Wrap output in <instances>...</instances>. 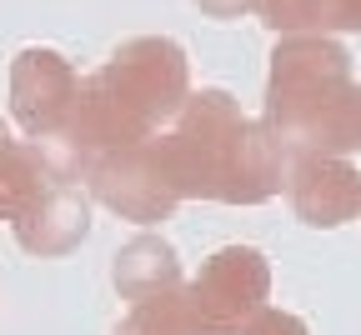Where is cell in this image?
Here are the masks:
<instances>
[{
  "mask_svg": "<svg viewBox=\"0 0 361 335\" xmlns=\"http://www.w3.org/2000/svg\"><path fill=\"white\" fill-rule=\"evenodd\" d=\"M116 335H166V330H161V325H156V320H151L141 305H130V315L116 325Z\"/></svg>",
  "mask_w": 361,
  "mask_h": 335,
  "instance_id": "11",
  "label": "cell"
},
{
  "mask_svg": "<svg viewBox=\"0 0 361 335\" xmlns=\"http://www.w3.org/2000/svg\"><path fill=\"white\" fill-rule=\"evenodd\" d=\"M286 201L301 225H346L361 215V170L351 165V156H291Z\"/></svg>",
  "mask_w": 361,
  "mask_h": 335,
  "instance_id": "6",
  "label": "cell"
},
{
  "mask_svg": "<svg viewBox=\"0 0 361 335\" xmlns=\"http://www.w3.org/2000/svg\"><path fill=\"white\" fill-rule=\"evenodd\" d=\"M311 30H361V0H311Z\"/></svg>",
  "mask_w": 361,
  "mask_h": 335,
  "instance_id": "9",
  "label": "cell"
},
{
  "mask_svg": "<svg viewBox=\"0 0 361 335\" xmlns=\"http://www.w3.org/2000/svg\"><path fill=\"white\" fill-rule=\"evenodd\" d=\"M196 6H201L211 20H236V15L251 11V0H196Z\"/></svg>",
  "mask_w": 361,
  "mask_h": 335,
  "instance_id": "12",
  "label": "cell"
},
{
  "mask_svg": "<svg viewBox=\"0 0 361 335\" xmlns=\"http://www.w3.org/2000/svg\"><path fill=\"white\" fill-rule=\"evenodd\" d=\"M111 280H116L121 301L146 305V301H161V296L180 291V285H186V270H180V255H176L171 241H161V235H135V241H126L116 251Z\"/></svg>",
  "mask_w": 361,
  "mask_h": 335,
  "instance_id": "8",
  "label": "cell"
},
{
  "mask_svg": "<svg viewBox=\"0 0 361 335\" xmlns=\"http://www.w3.org/2000/svg\"><path fill=\"white\" fill-rule=\"evenodd\" d=\"M11 225H16V241L30 255H45V260H51V255H71L90 235V201H85L80 180H61Z\"/></svg>",
  "mask_w": 361,
  "mask_h": 335,
  "instance_id": "7",
  "label": "cell"
},
{
  "mask_svg": "<svg viewBox=\"0 0 361 335\" xmlns=\"http://www.w3.org/2000/svg\"><path fill=\"white\" fill-rule=\"evenodd\" d=\"M80 185H85L101 206H111L121 220H135V225L171 220V210L186 201V196H180V185H176L171 160H166L161 135L96 156V160L85 165V180H80Z\"/></svg>",
  "mask_w": 361,
  "mask_h": 335,
  "instance_id": "4",
  "label": "cell"
},
{
  "mask_svg": "<svg viewBox=\"0 0 361 335\" xmlns=\"http://www.w3.org/2000/svg\"><path fill=\"white\" fill-rule=\"evenodd\" d=\"M80 90V70L51 51V45H30L11 61V110L25 135H61Z\"/></svg>",
  "mask_w": 361,
  "mask_h": 335,
  "instance_id": "5",
  "label": "cell"
},
{
  "mask_svg": "<svg viewBox=\"0 0 361 335\" xmlns=\"http://www.w3.org/2000/svg\"><path fill=\"white\" fill-rule=\"evenodd\" d=\"M6 146H11V125H6V120H0V151H6Z\"/></svg>",
  "mask_w": 361,
  "mask_h": 335,
  "instance_id": "13",
  "label": "cell"
},
{
  "mask_svg": "<svg viewBox=\"0 0 361 335\" xmlns=\"http://www.w3.org/2000/svg\"><path fill=\"white\" fill-rule=\"evenodd\" d=\"M271 301V265L256 246H221L180 291L141 310L166 335H241Z\"/></svg>",
  "mask_w": 361,
  "mask_h": 335,
  "instance_id": "3",
  "label": "cell"
},
{
  "mask_svg": "<svg viewBox=\"0 0 361 335\" xmlns=\"http://www.w3.org/2000/svg\"><path fill=\"white\" fill-rule=\"evenodd\" d=\"M186 95H191V65L171 35H135L101 70L80 75L71 120L61 130L71 156L80 160V180L96 156L161 135V125L180 115Z\"/></svg>",
  "mask_w": 361,
  "mask_h": 335,
  "instance_id": "1",
  "label": "cell"
},
{
  "mask_svg": "<svg viewBox=\"0 0 361 335\" xmlns=\"http://www.w3.org/2000/svg\"><path fill=\"white\" fill-rule=\"evenodd\" d=\"M241 335H311L306 330V320L301 315H291V310H276V305H266Z\"/></svg>",
  "mask_w": 361,
  "mask_h": 335,
  "instance_id": "10",
  "label": "cell"
},
{
  "mask_svg": "<svg viewBox=\"0 0 361 335\" xmlns=\"http://www.w3.org/2000/svg\"><path fill=\"white\" fill-rule=\"evenodd\" d=\"M166 160L186 201H221V206H261L286 185L291 151L266 120L241 115L226 90L186 95L171 130H161Z\"/></svg>",
  "mask_w": 361,
  "mask_h": 335,
  "instance_id": "2",
  "label": "cell"
}]
</instances>
